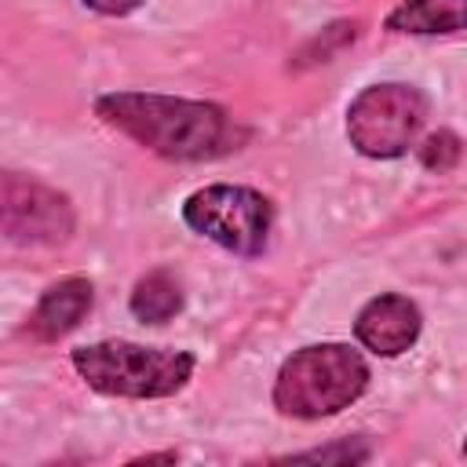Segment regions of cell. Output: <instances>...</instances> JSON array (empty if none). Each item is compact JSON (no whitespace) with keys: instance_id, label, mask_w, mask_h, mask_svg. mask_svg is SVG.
<instances>
[{"instance_id":"1","label":"cell","mask_w":467,"mask_h":467,"mask_svg":"<svg viewBox=\"0 0 467 467\" xmlns=\"http://www.w3.org/2000/svg\"><path fill=\"white\" fill-rule=\"evenodd\" d=\"M95 117L164 161H219L248 142V128L223 106L157 91H109L95 99Z\"/></svg>"},{"instance_id":"2","label":"cell","mask_w":467,"mask_h":467,"mask_svg":"<svg viewBox=\"0 0 467 467\" xmlns=\"http://www.w3.org/2000/svg\"><path fill=\"white\" fill-rule=\"evenodd\" d=\"M69 365L77 376L109 398H131V401H153L179 394L197 361L186 350L168 347H142L131 339H99L88 347H77L69 354Z\"/></svg>"},{"instance_id":"3","label":"cell","mask_w":467,"mask_h":467,"mask_svg":"<svg viewBox=\"0 0 467 467\" xmlns=\"http://www.w3.org/2000/svg\"><path fill=\"white\" fill-rule=\"evenodd\" d=\"M368 387L365 358L347 343H314L285 358L274 379V409L292 420H325L350 409Z\"/></svg>"},{"instance_id":"4","label":"cell","mask_w":467,"mask_h":467,"mask_svg":"<svg viewBox=\"0 0 467 467\" xmlns=\"http://www.w3.org/2000/svg\"><path fill=\"white\" fill-rule=\"evenodd\" d=\"M427 113L431 102L416 84H368L347 106V139L361 157L390 161L416 146Z\"/></svg>"},{"instance_id":"5","label":"cell","mask_w":467,"mask_h":467,"mask_svg":"<svg viewBox=\"0 0 467 467\" xmlns=\"http://www.w3.org/2000/svg\"><path fill=\"white\" fill-rule=\"evenodd\" d=\"M182 223L193 234L215 241L219 248L252 259V255H263L270 244L274 204H270V197H263L252 186L212 182L186 197Z\"/></svg>"},{"instance_id":"6","label":"cell","mask_w":467,"mask_h":467,"mask_svg":"<svg viewBox=\"0 0 467 467\" xmlns=\"http://www.w3.org/2000/svg\"><path fill=\"white\" fill-rule=\"evenodd\" d=\"M0 223H4V237L22 248H55V244H66L77 230L69 197L18 171H4Z\"/></svg>"},{"instance_id":"7","label":"cell","mask_w":467,"mask_h":467,"mask_svg":"<svg viewBox=\"0 0 467 467\" xmlns=\"http://www.w3.org/2000/svg\"><path fill=\"white\" fill-rule=\"evenodd\" d=\"M423 332V314L409 296L398 292H379L376 299H368L358 310L354 321V336L365 350L379 354V358H398L405 354Z\"/></svg>"},{"instance_id":"8","label":"cell","mask_w":467,"mask_h":467,"mask_svg":"<svg viewBox=\"0 0 467 467\" xmlns=\"http://www.w3.org/2000/svg\"><path fill=\"white\" fill-rule=\"evenodd\" d=\"M91 303H95V285L88 277H80V274L58 277L36 299V306L29 314V336L36 343H58V339H66L91 314Z\"/></svg>"},{"instance_id":"9","label":"cell","mask_w":467,"mask_h":467,"mask_svg":"<svg viewBox=\"0 0 467 467\" xmlns=\"http://www.w3.org/2000/svg\"><path fill=\"white\" fill-rule=\"evenodd\" d=\"M390 33L405 36H445L467 29V0H401L387 15Z\"/></svg>"},{"instance_id":"10","label":"cell","mask_w":467,"mask_h":467,"mask_svg":"<svg viewBox=\"0 0 467 467\" xmlns=\"http://www.w3.org/2000/svg\"><path fill=\"white\" fill-rule=\"evenodd\" d=\"M128 306L142 325H164L182 310V285L171 270H150L135 281Z\"/></svg>"},{"instance_id":"11","label":"cell","mask_w":467,"mask_h":467,"mask_svg":"<svg viewBox=\"0 0 467 467\" xmlns=\"http://www.w3.org/2000/svg\"><path fill=\"white\" fill-rule=\"evenodd\" d=\"M358 36V22H332L328 29H321L310 44H303V51L296 55L292 66H314V62H328L343 44H350Z\"/></svg>"},{"instance_id":"12","label":"cell","mask_w":467,"mask_h":467,"mask_svg":"<svg viewBox=\"0 0 467 467\" xmlns=\"http://www.w3.org/2000/svg\"><path fill=\"white\" fill-rule=\"evenodd\" d=\"M416 153H420V164L427 168V171H452L456 164H460V157H463V142L452 135V131H431L420 146H416Z\"/></svg>"},{"instance_id":"13","label":"cell","mask_w":467,"mask_h":467,"mask_svg":"<svg viewBox=\"0 0 467 467\" xmlns=\"http://www.w3.org/2000/svg\"><path fill=\"white\" fill-rule=\"evenodd\" d=\"M368 445L361 438H343L336 445H325V449H306V452H292V456H281V463H361L368 460Z\"/></svg>"},{"instance_id":"14","label":"cell","mask_w":467,"mask_h":467,"mask_svg":"<svg viewBox=\"0 0 467 467\" xmlns=\"http://www.w3.org/2000/svg\"><path fill=\"white\" fill-rule=\"evenodd\" d=\"M91 11L99 15H109V18H120V15H131L135 7H142L146 0H84Z\"/></svg>"},{"instance_id":"15","label":"cell","mask_w":467,"mask_h":467,"mask_svg":"<svg viewBox=\"0 0 467 467\" xmlns=\"http://www.w3.org/2000/svg\"><path fill=\"white\" fill-rule=\"evenodd\" d=\"M179 452H146V456H135L131 463H175Z\"/></svg>"},{"instance_id":"16","label":"cell","mask_w":467,"mask_h":467,"mask_svg":"<svg viewBox=\"0 0 467 467\" xmlns=\"http://www.w3.org/2000/svg\"><path fill=\"white\" fill-rule=\"evenodd\" d=\"M460 456H463V460H467V438H463V445H460Z\"/></svg>"}]
</instances>
